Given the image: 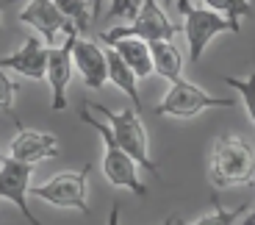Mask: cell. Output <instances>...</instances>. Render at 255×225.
I'll list each match as a JSON object with an SVG mask.
<instances>
[{
  "label": "cell",
  "instance_id": "1",
  "mask_svg": "<svg viewBox=\"0 0 255 225\" xmlns=\"http://www.w3.org/2000/svg\"><path fill=\"white\" fill-rule=\"evenodd\" d=\"M78 117H81V122H86L89 128H95L97 136H100V142H103V175H106V181L117 189L133 192L136 198H147V187L139 178V161L117 142V136H114L109 122L103 120V117H97L86 103H83V109H78Z\"/></svg>",
  "mask_w": 255,
  "mask_h": 225
},
{
  "label": "cell",
  "instance_id": "2",
  "mask_svg": "<svg viewBox=\"0 0 255 225\" xmlns=\"http://www.w3.org/2000/svg\"><path fill=\"white\" fill-rule=\"evenodd\" d=\"M211 181L214 187H247L255 181V150L236 134H222L211 153Z\"/></svg>",
  "mask_w": 255,
  "mask_h": 225
},
{
  "label": "cell",
  "instance_id": "3",
  "mask_svg": "<svg viewBox=\"0 0 255 225\" xmlns=\"http://www.w3.org/2000/svg\"><path fill=\"white\" fill-rule=\"evenodd\" d=\"M86 106H89L97 117H103V120L109 122L114 136H117V142L139 161V167H144L147 173L158 175V164L150 159V139H147L144 122H141V111L136 109V106L122 109V111H114V109L100 106V103H89V100H86Z\"/></svg>",
  "mask_w": 255,
  "mask_h": 225
},
{
  "label": "cell",
  "instance_id": "4",
  "mask_svg": "<svg viewBox=\"0 0 255 225\" xmlns=\"http://www.w3.org/2000/svg\"><path fill=\"white\" fill-rule=\"evenodd\" d=\"M178 8L183 14V33H186V42H189V61L191 64H197L200 58H203L205 47L211 45V39L219 36V33H239L242 25H239L236 19L225 17L219 14L217 8H197L191 6L189 0H178Z\"/></svg>",
  "mask_w": 255,
  "mask_h": 225
},
{
  "label": "cell",
  "instance_id": "5",
  "mask_svg": "<svg viewBox=\"0 0 255 225\" xmlns=\"http://www.w3.org/2000/svg\"><path fill=\"white\" fill-rule=\"evenodd\" d=\"M178 33V25L166 17V11L161 8L158 0H141L139 11L133 14L130 25H120V28H109L100 33V42L114 45L117 39L125 36H139L144 42H158V39H172Z\"/></svg>",
  "mask_w": 255,
  "mask_h": 225
},
{
  "label": "cell",
  "instance_id": "6",
  "mask_svg": "<svg viewBox=\"0 0 255 225\" xmlns=\"http://www.w3.org/2000/svg\"><path fill=\"white\" fill-rule=\"evenodd\" d=\"M86 187H89V167L64 170V173H56L53 178H47L45 184L31 187V198H42L56 209H75V212L89 214Z\"/></svg>",
  "mask_w": 255,
  "mask_h": 225
},
{
  "label": "cell",
  "instance_id": "7",
  "mask_svg": "<svg viewBox=\"0 0 255 225\" xmlns=\"http://www.w3.org/2000/svg\"><path fill=\"white\" fill-rule=\"evenodd\" d=\"M230 106H233L230 97H214V95H208V92H203L197 84L178 78V81L172 84V89L166 92V97L155 106L153 111L158 117L191 120V117H197L200 111H205V109H230Z\"/></svg>",
  "mask_w": 255,
  "mask_h": 225
},
{
  "label": "cell",
  "instance_id": "8",
  "mask_svg": "<svg viewBox=\"0 0 255 225\" xmlns=\"http://www.w3.org/2000/svg\"><path fill=\"white\" fill-rule=\"evenodd\" d=\"M78 28H72L64 42L50 47L47 53V72H45V81L50 86V109L53 111H61L67 109V89H70V81H72V70H75V58H72V47H75V39H78Z\"/></svg>",
  "mask_w": 255,
  "mask_h": 225
},
{
  "label": "cell",
  "instance_id": "9",
  "mask_svg": "<svg viewBox=\"0 0 255 225\" xmlns=\"http://www.w3.org/2000/svg\"><path fill=\"white\" fill-rule=\"evenodd\" d=\"M31 175L33 164L14 156H0V200H8L22 212L25 223L39 225V220L28 209V195H31Z\"/></svg>",
  "mask_w": 255,
  "mask_h": 225
},
{
  "label": "cell",
  "instance_id": "10",
  "mask_svg": "<svg viewBox=\"0 0 255 225\" xmlns=\"http://www.w3.org/2000/svg\"><path fill=\"white\" fill-rule=\"evenodd\" d=\"M19 22L31 25L47 45H58V33H70L72 22L64 17V11L56 6V0H31L22 11H19Z\"/></svg>",
  "mask_w": 255,
  "mask_h": 225
},
{
  "label": "cell",
  "instance_id": "11",
  "mask_svg": "<svg viewBox=\"0 0 255 225\" xmlns=\"http://www.w3.org/2000/svg\"><path fill=\"white\" fill-rule=\"evenodd\" d=\"M47 53H50V45L39 36H28L25 45L19 47L17 53L0 58V67L3 70L19 72L22 78H33V81H45L47 72Z\"/></svg>",
  "mask_w": 255,
  "mask_h": 225
},
{
  "label": "cell",
  "instance_id": "12",
  "mask_svg": "<svg viewBox=\"0 0 255 225\" xmlns=\"http://www.w3.org/2000/svg\"><path fill=\"white\" fill-rule=\"evenodd\" d=\"M8 153L14 159H22V161H28V164L36 167L39 161H47V159H56L58 156V139L53 134H47V131L19 125L17 136L11 139V150Z\"/></svg>",
  "mask_w": 255,
  "mask_h": 225
},
{
  "label": "cell",
  "instance_id": "13",
  "mask_svg": "<svg viewBox=\"0 0 255 225\" xmlns=\"http://www.w3.org/2000/svg\"><path fill=\"white\" fill-rule=\"evenodd\" d=\"M72 58H75V67L89 89H100L109 84V56L100 45L78 36L75 47H72Z\"/></svg>",
  "mask_w": 255,
  "mask_h": 225
},
{
  "label": "cell",
  "instance_id": "14",
  "mask_svg": "<svg viewBox=\"0 0 255 225\" xmlns=\"http://www.w3.org/2000/svg\"><path fill=\"white\" fill-rule=\"evenodd\" d=\"M111 47L120 53L122 61H125V64L130 67L139 78H150L155 72L150 42H144V39H139V36H125V39H117Z\"/></svg>",
  "mask_w": 255,
  "mask_h": 225
},
{
  "label": "cell",
  "instance_id": "15",
  "mask_svg": "<svg viewBox=\"0 0 255 225\" xmlns=\"http://www.w3.org/2000/svg\"><path fill=\"white\" fill-rule=\"evenodd\" d=\"M106 56H109V81L128 97V100H130V103L136 106V109L144 111V106H141V95H139V86H136V84H139V75H136V72L130 70L125 61H122V56L111 45H109V50H106Z\"/></svg>",
  "mask_w": 255,
  "mask_h": 225
},
{
  "label": "cell",
  "instance_id": "16",
  "mask_svg": "<svg viewBox=\"0 0 255 225\" xmlns=\"http://www.w3.org/2000/svg\"><path fill=\"white\" fill-rule=\"evenodd\" d=\"M150 50H153L155 75H161L164 81H169V84H175L178 78H183V56H180V50L172 45V39L150 42Z\"/></svg>",
  "mask_w": 255,
  "mask_h": 225
},
{
  "label": "cell",
  "instance_id": "17",
  "mask_svg": "<svg viewBox=\"0 0 255 225\" xmlns=\"http://www.w3.org/2000/svg\"><path fill=\"white\" fill-rule=\"evenodd\" d=\"M56 6L61 8L64 17L70 19L81 33L89 31V25H92V3L89 0H56Z\"/></svg>",
  "mask_w": 255,
  "mask_h": 225
},
{
  "label": "cell",
  "instance_id": "18",
  "mask_svg": "<svg viewBox=\"0 0 255 225\" xmlns=\"http://www.w3.org/2000/svg\"><path fill=\"white\" fill-rule=\"evenodd\" d=\"M200 3H205L208 8H217L219 14H225V17L230 19H242V17H253L255 8L250 0H200Z\"/></svg>",
  "mask_w": 255,
  "mask_h": 225
},
{
  "label": "cell",
  "instance_id": "19",
  "mask_svg": "<svg viewBox=\"0 0 255 225\" xmlns=\"http://www.w3.org/2000/svg\"><path fill=\"white\" fill-rule=\"evenodd\" d=\"M222 81L228 86H233V89L242 95V100H244V109H247V114H250V120L255 122V72L250 78H233V75H222Z\"/></svg>",
  "mask_w": 255,
  "mask_h": 225
},
{
  "label": "cell",
  "instance_id": "20",
  "mask_svg": "<svg viewBox=\"0 0 255 225\" xmlns=\"http://www.w3.org/2000/svg\"><path fill=\"white\" fill-rule=\"evenodd\" d=\"M14 95H17V84H14L11 78H8V72L0 67V111H3L6 117H11V122L19 128L22 122H19V117L14 114Z\"/></svg>",
  "mask_w": 255,
  "mask_h": 225
},
{
  "label": "cell",
  "instance_id": "21",
  "mask_svg": "<svg viewBox=\"0 0 255 225\" xmlns=\"http://www.w3.org/2000/svg\"><path fill=\"white\" fill-rule=\"evenodd\" d=\"M214 206H217L214 212L197 217L194 223H197V225H230V223H239V217H244V214H247V209H244V206H239V209H222L217 200H214Z\"/></svg>",
  "mask_w": 255,
  "mask_h": 225
},
{
  "label": "cell",
  "instance_id": "22",
  "mask_svg": "<svg viewBox=\"0 0 255 225\" xmlns=\"http://www.w3.org/2000/svg\"><path fill=\"white\" fill-rule=\"evenodd\" d=\"M141 0H111L109 17H122V19H133V14L139 11Z\"/></svg>",
  "mask_w": 255,
  "mask_h": 225
},
{
  "label": "cell",
  "instance_id": "23",
  "mask_svg": "<svg viewBox=\"0 0 255 225\" xmlns=\"http://www.w3.org/2000/svg\"><path fill=\"white\" fill-rule=\"evenodd\" d=\"M92 3V19H100V8H103V0H89Z\"/></svg>",
  "mask_w": 255,
  "mask_h": 225
},
{
  "label": "cell",
  "instance_id": "24",
  "mask_svg": "<svg viewBox=\"0 0 255 225\" xmlns=\"http://www.w3.org/2000/svg\"><path fill=\"white\" fill-rule=\"evenodd\" d=\"M239 223H244V225H255V212L244 214V220H239Z\"/></svg>",
  "mask_w": 255,
  "mask_h": 225
},
{
  "label": "cell",
  "instance_id": "25",
  "mask_svg": "<svg viewBox=\"0 0 255 225\" xmlns=\"http://www.w3.org/2000/svg\"><path fill=\"white\" fill-rule=\"evenodd\" d=\"M14 3H19V0H0V11H3L6 6H14Z\"/></svg>",
  "mask_w": 255,
  "mask_h": 225
},
{
  "label": "cell",
  "instance_id": "26",
  "mask_svg": "<svg viewBox=\"0 0 255 225\" xmlns=\"http://www.w3.org/2000/svg\"><path fill=\"white\" fill-rule=\"evenodd\" d=\"M169 3H172V0H166V6H169Z\"/></svg>",
  "mask_w": 255,
  "mask_h": 225
},
{
  "label": "cell",
  "instance_id": "27",
  "mask_svg": "<svg viewBox=\"0 0 255 225\" xmlns=\"http://www.w3.org/2000/svg\"><path fill=\"white\" fill-rule=\"evenodd\" d=\"M0 223H3V217H0Z\"/></svg>",
  "mask_w": 255,
  "mask_h": 225
},
{
  "label": "cell",
  "instance_id": "28",
  "mask_svg": "<svg viewBox=\"0 0 255 225\" xmlns=\"http://www.w3.org/2000/svg\"><path fill=\"white\" fill-rule=\"evenodd\" d=\"M0 156H3V153H0Z\"/></svg>",
  "mask_w": 255,
  "mask_h": 225
}]
</instances>
